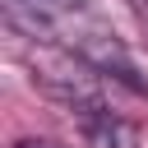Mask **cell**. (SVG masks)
<instances>
[{"label": "cell", "mask_w": 148, "mask_h": 148, "mask_svg": "<svg viewBox=\"0 0 148 148\" xmlns=\"http://www.w3.org/2000/svg\"><path fill=\"white\" fill-rule=\"evenodd\" d=\"M74 116H79V130H83V143L88 148H139V130L120 111H111L106 102L102 106H83Z\"/></svg>", "instance_id": "cell-1"}, {"label": "cell", "mask_w": 148, "mask_h": 148, "mask_svg": "<svg viewBox=\"0 0 148 148\" xmlns=\"http://www.w3.org/2000/svg\"><path fill=\"white\" fill-rule=\"evenodd\" d=\"M14 148H60L56 139H14Z\"/></svg>", "instance_id": "cell-2"}]
</instances>
